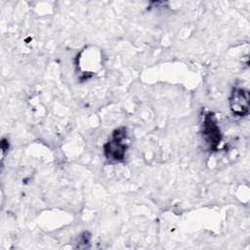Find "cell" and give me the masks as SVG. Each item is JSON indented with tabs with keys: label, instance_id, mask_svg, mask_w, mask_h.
Segmentation results:
<instances>
[{
	"label": "cell",
	"instance_id": "1",
	"mask_svg": "<svg viewBox=\"0 0 250 250\" xmlns=\"http://www.w3.org/2000/svg\"><path fill=\"white\" fill-rule=\"evenodd\" d=\"M127 133L124 127L115 129L111 139L104 146V152L106 159L110 162H119L124 159L127 149Z\"/></svg>",
	"mask_w": 250,
	"mask_h": 250
},
{
	"label": "cell",
	"instance_id": "2",
	"mask_svg": "<svg viewBox=\"0 0 250 250\" xmlns=\"http://www.w3.org/2000/svg\"><path fill=\"white\" fill-rule=\"evenodd\" d=\"M229 106L232 113L243 117L249 111V92L243 88H233L229 97Z\"/></svg>",
	"mask_w": 250,
	"mask_h": 250
},
{
	"label": "cell",
	"instance_id": "3",
	"mask_svg": "<svg viewBox=\"0 0 250 250\" xmlns=\"http://www.w3.org/2000/svg\"><path fill=\"white\" fill-rule=\"evenodd\" d=\"M203 136L212 150L217 149L221 143L222 135L217 125V120L212 112H208L203 121Z\"/></svg>",
	"mask_w": 250,
	"mask_h": 250
}]
</instances>
